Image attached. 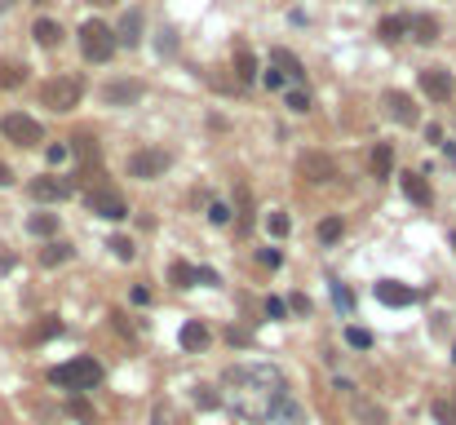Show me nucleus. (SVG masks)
<instances>
[{
    "instance_id": "obj_1",
    "label": "nucleus",
    "mask_w": 456,
    "mask_h": 425,
    "mask_svg": "<svg viewBox=\"0 0 456 425\" xmlns=\"http://www.w3.org/2000/svg\"><path fill=\"white\" fill-rule=\"evenodd\" d=\"M222 381L231 385V403L244 421H270L275 399L288 390L284 376L266 363H235V368H226Z\"/></svg>"
},
{
    "instance_id": "obj_2",
    "label": "nucleus",
    "mask_w": 456,
    "mask_h": 425,
    "mask_svg": "<svg viewBox=\"0 0 456 425\" xmlns=\"http://www.w3.org/2000/svg\"><path fill=\"white\" fill-rule=\"evenodd\" d=\"M49 381L58 385V390L85 394V390H93V385H102V363L98 359H71V363L49 372Z\"/></svg>"
},
{
    "instance_id": "obj_3",
    "label": "nucleus",
    "mask_w": 456,
    "mask_h": 425,
    "mask_svg": "<svg viewBox=\"0 0 456 425\" xmlns=\"http://www.w3.org/2000/svg\"><path fill=\"white\" fill-rule=\"evenodd\" d=\"M80 98H85V80L80 76H58L40 89V102L49 111H71V106H80Z\"/></svg>"
},
{
    "instance_id": "obj_4",
    "label": "nucleus",
    "mask_w": 456,
    "mask_h": 425,
    "mask_svg": "<svg viewBox=\"0 0 456 425\" xmlns=\"http://www.w3.org/2000/svg\"><path fill=\"white\" fill-rule=\"evenodd\" d=\"M80 54H85L89 63H111L115 31L106 27V22H85V27H80Z\"/></svg>"
},
{
    "instance_id": "obj_5",
    "label": "nucleus",
    "mask_w": 456,
    "mask_h": 425,
    "mask_svg": "<svg viewBox=\"0 0 456 425\" xmlns=\"http://www.w3.org/2000/svg\"><path fill=\"white\" fill-rule=\"evenodd\" d=\"M85 204H89V213H98V217H106V222H124L129 217V204H124V195H120L115 186H106V182H98V186L85 195Z\"/></svg>"
},
{
    "instance_id": "obj_6",
    "label": "nucleus",
    "mask_w": 456,
    "mask_h": 425,
    "mask_svg": "<svg viewBox=\"0 0 456 425\" xmlns=\"http://www.w3.org/2000/svg\"><path fill=\"white\" fill-rule=\"evenodd\" d=\"M0 133H5L14 147H40V142H44L40 120H31V115H22V111H14V115L0 120Z\"/></svg>"
},
{
    "instance_id": "obj_7",
    "label": "nucleus",
    "mask_w": 456,
    "mask_h": 425,
    "mask_svg": "<svg viewBox=\"0 0 456 425\" xmlns=\"http://www.w3.org/2000/svg\"><path fill=\"white\" fill-rule=\"evenodd\" d=\"M173 164V155L169 151H160V147H142L129 155V177H142V182H151V177H164V168Z\"/></svg>"
},
{
    "instance_id": "obj_8",
    "label": "nucleus",
    "mask_w": 456,
    "mask_h": 425,
    "mask_svg": "<svg viewBox=\"0 0 456 425\" xmlns=\"http://www.w3.org/2000/svg\"><path fill=\"white\" fill-rule=\"evenodd\" d=\"M297 173H302V182L323 186V182L337 177V160H332L328 151H302V155H297Z\"/></svg>"
},
{
    "instance_id": "obj_9",
    "label": "nucleus",
    "mask_w": 456,
    "mask_h": 425,
    "mask_svg": "<svg viewBox=\"0 0 456 425\" xmlns=\"http://www.w3.org/2000/svg\"><path fill=\"white\" fill-rule=\"evenodd\" d=\"M452 89H456V80H452L448 67H425L421 71V93H425L430 102H448Z\"/></svg>"
},
{
    "instance_id": "obj_10",
    "label": "nucleus",
    "mask_w": 456,
    "mask_h": 425,
    "mask_svg": "<svg viewBox=\"0 0 456 425\" xmlns=\"http://www.w3.org/2000/svg\"><path fill=\"white\" fill-rule=\"evenodd\" d=\"M381 102H386V111H390L394 125H416V120H421L412 93H403V89H386V98H381Z\"/></svg>"
},
{
    "instance_id": "obj_11",
    "label": "nucleus",
    "mask_w": 456,
    "mask_h": 425,
    "mask_svg": "<svg viewBox=\"0 0 456 425\" xmlns=\"http://www.w3.org/2000/svg\"><path fill=\"white\" fill-rule=\"evenodd\" d=\"M142 93H147V84H142V80H111L102 89V102L106 106H129V102H138Z\"/></svg>"
},
{
    "instance_id": "obj_12",
    "label": "nucleus",
    "mask_w": 456,
    "mask_h": 425,
    "mask_svg": "<svg viewBox=\"0 0 456 425\" xmlns=\"http://www.w3.org/2000/svg\"><path fill=\"white\" fill-rule=\"evenodd\" d=\"M27 195H31V200H40V204H58V200H67V195H71V182H63V177H31Z\"/></svg>"
},
{
    "instance_id": "obj_13",
    "label": "nucleus",
    "mask_w": 456,
    "mask_h": 425,
    "mask_svg": "<svg viewBox=\"0 0 456 425\" xmlns=\"http://www.w3.org/2000/svg\"><path fill=\"white\" fill-rule=\"evenodd\" d=\"M416 297H421V293L407 288V284H399V279H377V301H381V306H412Z\"/></svg>"
},
{
    "instance_id": "obj_14",
    "label": "nucleus",
    "mask_w": 456,
    "mask_h": 425,
    "mask_svg": "<svg viewBox=\"0 0 456 425\" xmlns=\"http://www.w3.org/2000/svg\"><path fill=\"white\" fill-rule=\"evenodd\" d=\"M403 195L412 204H421V209H430L434 204V186L425 182V173H403Z\"/></svg>"
},
{
    "instance_id": "obj_15",
    "label": "nucleus",
    "mask_w": 456,
    "mask_h": 425,
    "mask_svg": "<svg viewBox=\"0 0 456 425\" xmlns=\"http://www.w3.org/2000/svg\"><path fill=\"white\" fill-rule=\"evenodd\" d=\"M177 342H182V350H190V355H200V350H209V328H204L200 319H190V323H182V332H177Z\"/></svg>"
},
{
    "instance_id": "obj_16",
    "label": "nucleus",
    "mask_w": 456,
    "mask_h": 425,
    "mask_svg": "<svg viewBox=\"0 0 456 425\" xmlns=\"http://www.w3.org/2000/svg\"><path fill=\"white\" fill-rule=\"evenodd\" d=\"M368 168H372V177H390L394 173V151H390V142H377L372 147V155H368Z\"/></svg>"
},
{
    "instance_id": "obj_17",
    "label": "nucleus",
    "mask_w": 456,
    "mask_h": 425,
    "mask_svg": "<svg viewBox=\"0 0 456 425\" xmlns=\"http://www.w3.org/2000/svg\"><path fill=\"white\" fill-rule=\"evenodd\" d=\"M407 31H412L421 45H434L439 35H443V27H439V18H434V14H416L412 22H407Z\"/></svg>"
},
{
    "instance_id": "obj_18",
    "label": "nucleus",
    "mask_w": 456,
    "mask_h": 425,
    "mask_svg": "<svg viewBox=\"0 0 456 425\" xmlns=\"http://www.w3.org/2000/svg\"><path fill=\"white\" fill-rule=\"evenodd\" d=\"M235 80L239 84H253L257 80V58L248 45H235Z\"/></svg>"
},
{
    "instance_id": "obj_19",
    "label": "nucleus",
    "mask_w": 456,
    "mask_h": 425,
    "mask_svg": "<svg viewBox=\"0 0 456 425\" xmlns=\"http://www.w3.org/2000/svg\"><path fill=\"white\" fill-rule=\"evenodd\" d=\"M31 35H35V45H44V49H54V45H63V27H58L54 18H35Z\"/></svg>"
},
{
    "instance_id": "obj_20",
    "label": "nucleus",
    "mask_w": 456,
    "mask_h": 425,
    "mask_svg": "<svg viewBox=\"0 0 456 425\" xmlns=\"http://www.w3.org/2000/svg\"><path fill=\"white\" fill-rule=\"evenodd\" d=\"M58 332H63V319H58V314H44V319L27 332V346H40V342H49V337H58Z\"/></svg>"
},
{
    "instance_id": "obj_21",
    "label": "nucleus",
    "mask_w": 456,
    "mask_h": 425,
    "mask_svg": "<svg viewBox=\"0 0 456 425\" xmlns=\"http://www.w3.org/2000/svg\"><path fill=\"white\" fill-rule=\"evenodd\" d=\"M407 22H412V18H407V14H390V18H381V27H377V35H381V40H403V35H407Z\"/></svg>"
},
{
    "instance_id": "obj_22",
    "label": "nucleus",
    "mask_w": 456,
    "mask_h": 425,
    "mask_svg": "<svg viewBox=\"0 0 456 425\" xmlns=\"http://www.w3.org/2000/svg\"><path fill=\"white\" fill-rule=\"evenodd\" d=\"M138 31H142V14H138V9H133V14H129L124 22H120V35H115V45H129V49H133V45L142 40V35H138Z\"/></svg>"
},
{
    "instance_id": "obj_23",
    "label": "nucleus",
    "mask_w": 456,
    "mask_h": 425,
    "mask_svg": "<svg viewBox=\"0 0 456 425\" xmlns=\"http://www.w3.org/2000/svg\"><path fill=\"white\" fill-rule=\"evenodd\" d=\"M270 63H279L288 80H306V71H302V63H297V54H288V49H270Z\"/></svg>"
},
{
    "instance_id": "obj_24",
    "label": "nucleus",
    "mask_w": 456,
    "mask_h": 425,
    "mask_svg": "<svg viewBox=\"0 0 456 425\" xmlns=\"http://www.w3.org/2000/svg\"><path fill=\"white\" fill-rule=\"evenodd\" d=\"M355 417L364 425H386V412H381L377 403H368V399H359V394H355Z\"/></svg>"
},
{
    "instance_id": "obj_25",
    "label": "nucleus",
    "mask_w": 456,
    "mask_h": 425,
    "mask_svg": "<svg viewBox=\"0 0 456 425\" xmlns=\"http://www.w3.org/2000/svg\"><path fill=\"white\" fill-rule=\"evenodd\" d=\"M27 230H31V235H54V230H58V213H35V217H27Z\"/></svg>"
},
{
    "instance_id": "obj_26",
    "label": "nucleus",
    "mask_w": 456,
    "mask_h": 425,
    "mask_svg": "<svg viewBox=\"0 0 456 425\" xmlns=\"http://www.w3.org/2000/svg\"><path fill=\"white\" fill-rule=\"evenodd\" d=\"M341 217H323V222L315 226V235H319V244H337V239H341Z\"/></svg>"
},
{
    "instance_id": "obj_27",
    "label": "nucleus",
    "mask_w": 456,
    "mask_h": 425,
    "mask_svg": "<svg viewBox=\"0 0 456 425\" xmlns=\"http://www.w3.org/2000/svg\"><path fill=\"white\" fill-rule=\"evenodd\" d=\"M71 262V244H44L40 248V266H63Z\"/></svg>"
},
{
    "instance_id": "obj_28",
    "label": "nucleus",
    "mask_w": 456,
    "mask_h": 425,
    "mask_svg": "<svg viewBox=\"0 0 456 425\" xmlns=\"http://www.w3.org/2000/svg\"><path fill=\"white\" fill-rule=\"evenodd\" d=\"M169 279H173V288H190V284H195V266H190V262H173Z\"/></svg>"
},
{
    "instance_id": "obj_29",
    "label": "nucleus",
    "mask_w": 456,
    "mask_h": 425,
    "mask_svg": "<svg viewBox=\"0 0 456 425\" xmlns=\"http://www.w3.org/2000/svg\"><path fill=\"white\" fill-rule=\"evenodd\" d=\"M284 106H288L293 115H306V111H310V93H302V89H288V93H284Z\"/></svg>"
},
{
    "instance_id": "obj_30",
    "label": "nucleus",
    "mask_w": 456,
    "mask_h": 425,
    "mask_svg": "<svg viewBox=\"0 0 456 425\" xmlns=\"http://www.w3.org/2000/svg\"><path fill=\"white\" fill-rule=\"evenodd\" d=\"M22 76H27L22 67H14V63H0V89H18Z\"/></svg>"
},
{
    "instance_id": "obj_31",
    "label": "nucleus",
    "mask_w": 456,
    "mask_h": 425,
    "mask_svg": "<svg viewBox=\"0 0 456 425\" xmlns=\"http://www.w3.org/2000/svg\"><path fill=\"white\" fill-rule=\"evenodd\" d=\"M266 230L275 239H284L288 230H293V222H288V213H266Z\"/></svg>"
},
{
    "instance_id": "obj_32",
    "label": "nucleus",
    "mask_w": 456,
    "mask_h": 425,
    "mask_svg": "<svg viewBox=\"0 0 456 425\" xmlns=\"http://www.w3.org/2000/svg\"><path fill=\"white\" fill-rule=\"evenodd\" d=\"M345 346H355V350H372V332H368V328H345Z\"/></svg>"
},
{
    "instance_id": "obj_33",
    "label": "nucleus",
    "mask_w": 456,
    "mask_h": 425,
    "mask_svg": "<svg viewBox=\"0 0 456 425\" xmlns=\"http://www.w3.org/2000/svg\"><path fill=\"white\" fill-rule=\"evenodd\" d=\"M222 399H218V390H213V385H195V408H204V412H213L218 408Z\"/></svg>"
},
{
    "instance_id": "obj_34",
    "label": "nucleus",
    "mask_w": 456,
    "mask_h": 425,
    "mask_svg": "<svg viewBox=\"0 0 456 425\" xmlns=\"http://www.w3.org/2000/svg\"><path fill=\"white\" fill-rule=\"evenodd\" d=\"M76 151L85 155V160L98 164V138H89V133H76Z\"/></svg>"
},
{
    "instance_id": "obj_35",
    "label": "nucleus",
    "mask_w": 456,
    "mask_h": 425,
    "mask_svg": "<svg viewBox=\"0 0 456 425\" xmlns=\"http://www.w3.org/2000/svg\"><path fill=\"white\" fill-rule=\"evenodd\" d=\"M111 252H115V257H120V262H133V257H138V248H133V239H124V235H115V239H111Z\"/></svg>"
},
{
    "instance_id": "obj_36",
    "label": "nucleus",
    "mask_w": 456,
    "mask_h": 425,
    "mask_svg": "<svg viewBox=\"0 0 456 425\" xmlns=\"http://www.w3.org/2000/svg\"><path fill=\"white\" fill-rule=\"evenodd\" d=\"M434 417H439L443 425H456V394H452V399H439V403H434Z\"/></svg>"
},
{
    "instance_id": "obj_37",
    "label": "nucleus",
    "mask_w": 456,
    "mask_h": 425,
    "mask_svg": "<svg viewBox=\"0 0 456 425\" xmlns=\"http://www.w3.org/2000/svg\"><path fill=\"white\" fill-rule=\"evenodd\" d=\"M67 412H71V417H76V421L93 425V408H89V403H85V399H80V394H76V399H71V403H67Z\"/></svg>"
},
{
    "instance_id": "obj_38",
    "label": "nucleus",
    "mask_w": 456,
    "mask_h": 425,
    "mask_svg": "<svg viewBox=\"0 0 456 425\" xmlns=\"http://www.w3.org/2000/svg\"><path fill=\"white\" fill-rule=\"evenodd\" d=\"M261 310H266V319H284V314H288V306L279 297H266V306H261Z\"/></svg>"
},
{
    "instance_id": "obj_39",
    "label": "nucleus",
    "mask_w": 456,
    "mask_h": 425,
    "mask_svg": "<svg viewBox=\"0 0 456 425\" xmlns=\"http://www.w3.org/2000/svg\"><path fill=\"white\" fill-rule=\"evenodd\" d=\"M209 222H213V226H226V222H231V209H226V204H213V209H209Z\"/></svg>"
},
{
    "instance_id": "obj_40",
    "label": "nucleus",
    "mask_w": 456,
    "mask_h": 425,
    "mask_svg": "<svg viewBox=\"0 0 456 425\" xmlns=\"http://www.w3.org/2000/svg\"><path fill=\"white\" fill-rule=\"evenodd\" d=\"M257 262H261V266H270V271H275V266L284 262V252H279V248H261V252H257Z\"/></svg>"
},
{
    "instance_id": "obj_41",
    "label": "nucleus",
    "mask_w": 456,
    "mask_h": 425,
    "mask_svg": "<svg viewBox=\"0 0 456 425\" xmlns=\"http://www.w3.org/2000/svg\"><path fill=\"white\" fill-rule=\"evenodd\" d=\"M261 80H266V89H284V71H275V67H270Z\"/></svg>"
},
{
    "instance_id": "obj_42",
    "label": "nucleus",
    "mask_w": 456,
    "mask_h": 425,
    "mask_svg": "<svg viewBox=\"0 0 456 425\" xmlns=\"http://www.w3.org/2000/svg\"><path fill=\"white\" fill-rule=\"evenodd\" d=\"M332 297H337V306H341V310H350V306H355V297L345 293V288H337V293H332Z\"/></svg>"
},
{
    "instance_id": "obj_43",
    "label": "nucleus",
    "mask_w": 456,
    "mask_h": 425,
    "mask_svg": "<svg viewBox=\"0 0 456 425\" xmlns=\"http://www.w3.org/2000/svg\"><path fill=\"white\" fill-rule=\"evenodd\" d=\"M67 160V147H49V164H63Z\"/></svg>"
},
{
    "instance_id": "obj_44",
    "label": "nucleus",
    "mask_w": 456,
    "mask_h": 425,
    "mask_svg": "<svg viewBox=\"0 0 456 425\" xmlns=\"http://www.w3.org/2000/svg\"><path fill=\"white\" fill-rule=\"evenodd\" d=\"M14 182V173H9V164H0V186H9Z\"/></svg>"
},
{
    "instance_id": "obj_45",
    "label": "nucleus",
    "mask_w": 456,
    "mask_h": 425,
    "mask_svg": "<svg viewBox=\"0 0 456 425\" xmlns=\"http://www.w3.org/2000/svg\"><path fill=\"white\" fill-rule=\"evenodd\" d=\"M18 5V0H0V14H5V9H14Z\"/></svg>"
},
{
    "instance_id": "obj_46",
    "label": "nucleus",
    "mask_w": 456,
    "mask_h": 425,
    "mask_svg": "<svg viewBox=\"0 0 456 425\" xmlns=\"http://www.w3.org/2000/svg\"><path fill=\"white\" fill-rule=\"evenodd\" d=\"M448 155H452V164H456V142H448Z\"/></svg>"
},
{
    "instance_id": "obj_47",
    "label": "nucleus",
    "mask_w": 456,
    "mask_h": 425,
    "mask_svg": "<svg viewBox=\"0 0 456 425\" xmlns=\"http://www.w3.org/2000/svg\"><path fill=\"white\" fill-rule=\"evenodd\" d=\"M155 425H164V412H155Z\"/></svg>"
},
{
    "instance_id": "obj_48",
    "label": "nucleus",
    "mask_w": 456,
    "mask_h": 425,
    "mask_svg": "<svg viewBox=\"0 0 456 425\" xmlns=\"http://www.w3.org/2000/svg\"><path fill=\"white\" fill-rule=\"evenodd\" d=\"M93 5H115V0H93Z\"/></svg>"
},
{
    "instance_id": "obj_49",
    "label": "nucleus",
    "mask_w": 456,
    "mask_h": 425,
    "mask_svg": "<svg viewBox=\"0 0 456 425\" xmlns=\"http://www.w3.org/2000/svg\"><path fill=\"white\" fill-rule=\"evenodd\" d=\"M452 244H456V230H452Z\"/></svg>"
},
{
    "instance_id": "obj_50",
    "label": "nucleus",
    "mask_w": 456,
    "mask_h": 425,
    "mask_svg": "<svg viewBox=\"0 0 456 425\" xmlns=\"http://www.w3.org/2000/svg\"><path fill=\"white\" fill-rule=\"evenodd\" d=\"M452 359H456V350H452Z\"/></svg>"
}]
</instances>
